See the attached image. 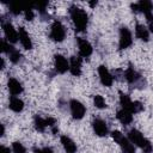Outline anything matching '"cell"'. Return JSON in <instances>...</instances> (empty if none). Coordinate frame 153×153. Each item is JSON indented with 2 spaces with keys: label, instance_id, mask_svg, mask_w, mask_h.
Wrapping results in <instances>:
<instances>
[{
  "label": "cell",
  "instance_id": "83f0119b",
  "mask_svg": "<svg viewBox=\"0 0 153 153\" xmlns=\"http://www.w3.org/2000/svg\"><path fill=\"white\" fill-rule=\"evenodd\" d=\"M12 152L13 153H26V148L24 147V145L19 141H14L12 142Z\"/></svg>",
  "mask_w": 153,
  "mask_h": 153
},
{
  "label": "cell",
  "instance_id": "d6a6232c",
  "mask_svg": "<svg viewBox=\"0 0 153 153\" xmlns=\"http://www.w3.org/2000/svg\"><path fill=\"white\" fill-rule=\"evenodd\" d=\"M0 127H1V133H0V136H4V135H5V126H4V124H0Z\"/></svg>",
  "mask_w": 153,
  "mask_h": 153
},
{
  "label": "cell",
  "instance_id": "ac0fdd59",
  "mask_svg": "<svg viewBox=\"0 0 153 153\" xmlns=\"http://www.w3.org/2000/svg\"><path fill=\"white\" fill-rule=\"evenodd\" d=\"M69 72L74 76L81 75V56H71L69 59Z\"/></svg>",
  "mask_w": 153,
  "mask_h": 153
},
{
  "label": "cell",
  "instance_id": "e575fe53",
  "mask_svg": "<svg viewBox=\"0 0 153 153\" xmlns=\"http://www.w3.org/2000/svg\"><path fill=\"white\" fill-rule=\"evenodd\" d=\"M1 69H5V59L4 57H1V67H0Z\"/></svg>",
  "mask_w": 153,
  "mask_h": 153
},
{
  "label": "cell",
  "instance_id": "9c48e42d",
  "mask_svg": "<svg viewBox=\"0 0 153 153\" xmlns=\"http://www.w3.org/2000/svg\"><path fill=\"white\" fill-rule=\"evenodd\" d=\"M133 44V35L127 26L120 27V38H118V49L124 50L128 49Z\"/></svg>",
  "mask_w": 153,
  "mask_h": 153
},
{
  "label": "cell",
  "instance_id": "8fae6325",
  "mask_svg": "<svg viewBox=\"0 0 153 153\" xmlns=\"http://www.w3.org/2000/svg\"><path fill=\"white\" fill-rule=\"evenodd\" d=\"M54 68L55 73L65 74L67 71H69V61L61 54L54 55Z\"/></svg>",
  "mask_w": 153,
  "mask_h": 153
},
{
  "label": "cell",
  "instance_id": "f1b7e54d",
  "mask_svg": "<svg viewBox=\"0 0 153 153\" xmlns=\"http://www.w3.org/2000/svg\"><path fill=\"white\" fill-rule=\"evenodd\" d=\"M145 17H146V22H147V29L149 30V32L153 33V12L145 14Z\"/></svg>",
  "mask_w": 153,
  "mask_h": 153
},
{
  "label": "cell",
  "instance_id": "1f68e13d",
  "mask_svg": "<svg viewBox=\"0 0 153 153\" xmlns=\"http://www.w3.org/2000/svg\"><path fill=\"white\" fill-rule=\"evenodd\" d=\"M33 153H44V151H43V148H33Z\"/></svg>",
  "mask_w": 153,
  "mask_h": 153
},
{
  "label": "cell",
  "instance_id": "7a4b0ae2",
  "mask_svg": "<svg viewBox=\"0 0 153 153\" xmlns=\"http://www.w3.org/2000/svg\"><path fill=\"white\" fill-rule=\"evenodd\" d=\"M128 139L131 141V143L134 146H137L143 153H152L153 152V145L151 143V141L147 137L143 136V134L140 130H137L135 128L130 129L128 131Z\"/></svg>",
  "mask_w": 153,
  "mask_h": 153
},
{
  "label": "cell",
  "instance_id": "ba28073f",
  "mask_svg": "<svg viewBox=\"0 0 153 153\" xmlns=\"http://www.w3.org/2000/svg\"><path fill=\"white\" fill-rule=\"evenodd\" d=\"M49 37L51 41L54 42H62L66 38V29L63 26V24L60 20H54L51 26H50V32H49Z\"/></svg>",
  "mask_w": 153,
  "mask_h": 153
},
{
  "label": "cell",
  "instance_id": "4316f807",
  "mask_svg": "<svg viewBox=\"0 0 153 153\" xmlns=\"http://www.w3.org/2000/svg\"><path fill=\"white\" fill-rule=\"evenodd\" d=\"M33 8H35V7H33V4H31V5H27L26 10L24 11V16H25V19H26L27 22H32L33 18H35Z\"/></svg>",
  "mask_w": 153,
  "mask_h": 153
},
{
  "label": "cell",
  "instance_id": "cb8c5ba5",
  "mask_svg": "<svg viewBox=\"0 0 153 153\" xmlns=\"http://www.w3.org/2000/svg\"><path fill=\"white\" fill-rule=\"evenodd\" d=\"M26 7H27V5H23V4H18V2H12V4L8 5V11L13 16H19L22 12H24L26 10Z\"/></svg>",
  "mask_w": 153,
  "mask_h": 153
},
{
  "label": "cell",
  "instance_id": "4dcf8cb0",
  "mask_svg": "<svg viewBox=\"0 0 153 153\" xmlns=\"http://www.w3.org/2000/svg\"><path fill=\"white\" fill-rule=\"evenodd\" d=\"M43 151H44V153H54V151L50 147H43Z\"/></svg>",
  "mask_w": 153,
  "mask_h": 153
},
{
  "label": "cell",
  "instance_id": "4fadbf2b",
  "mask_svg": "<svg viewBox=\"0 0 153 153\" xmlns=\"http://www.w3.org/2000/svg\"><path fill=\"white\" fill-rule=\"evenodd\" d=\"M98 75H99V80H100L103 86H105V87H111L112 86L114 75L110 73V71L106 68V66L100 65L98 67Z\"/></svg>",
  "mask_w": 153,
  "mask_h": 153
},
{
  "label": "cell",
  "instance_id": "6da1fadb",
  "mask_svg": "<svg viewBox=\"0 0 153 153\" xmlns=\"http://www.w3.org/2000/svg\"><path fill=\"white\" fill-rule=\"evenodd\" d=\"M68 12L74 25V30L76 32H84L88 25V14L86 13V11L76 5H71Z\"/></svg>",
  "mask_w": 153,
  "mask_h": 153
},
{
  "label": "cell",
  "instance_id": "d4e9b609",
  "mask_svg": "<svg viewBox=\"0 0 153 153\" xmlns=\"http://www.w3.org/2000/svg\"><path fill=\"white\" fill-rule=\"evenodd\" d=\"M33 7L38 11L39 16L44 19L47 17H49L48 12H47V7H48V2H37V4H33Z\"/></svg>",
  "mask_w": 153,
  "mask_h": 153
},
{
  "label": "cell",
  "instance_id": "2e32d148",
  "mask_svg": "<svg viewBox=\"0 0 153 153\" xmlns=\"http://www.w3.org/2000/svg\"><path fill=\"white\" fill-rule=\"evenodd\" d=\"M7 87H8V91L11 93V96H19L23 91H24V87H23V84L16 79V78H10L8 81H7Z\"/></svg>",
  "mask_w": 153,
  "mask_h": 153
},
{
  "label": "cell",
  "instance_id": "8992f818",
  "mask_svg": "<svg viewBox=\"0 0 153 153\" xmlns=\"http://www.w3.org/2000/svg\"><path fill=\"white\" fill-rule=\"evenodd\" d=\"M1 51H2L4 54H6V55L8 56V59H10V61H11L12 63H14V65L19 63V62L23 60L22 53H20L17 48H14L10 42H7L5 38L1 39Z\"/></svg>",
  "mask_w": 153,
  "mask_h": 153
},
{
  "label": "cell",
  "instance_id": "44dd1931",
  "mask_svg": "<svg viewBox=\"0 0 153 153\" xmlns=\"http://www.w3.org/2000/svg\"><path fill=\"white\" fill-rule=\"evenodd\" d=\"M116 118L123 124V126H128L133 122V114L124 110V109H120L116 112Z\"/></svg>",
  "mask_w": 153,
  "mask_h": 153
},
{
  "label": "cell",
  "instance_id": "d6986e66",
  "mask_svg": "<svg viewBox=\"0 0 153 153\" xmlns=\"http://www.w3.org/2000/svg\"><path fill=\"white\" fill-rule=\"evenodd\" d=\"M135 36L140 41L148 42L149 41V30L143 24L136 23V25H135Z\"/></svg>",
  "mask_w": 153,
  "mask_h": 153
},
{
  "label": "cell",
  "instance_id": "ffe728a7",
  "mask_svg": "<svg viewBox=\"0 0 153 153\" xmlns=\"http://www.w3.org/2000/svg\"><path fill=\"white\" fill-rule=\"evenodd\" d=\"M60 141H61V145H62L63 149L66 151V153H75L76 152V145L69 136L61 135Z\"/></svg>",
  "mask_w": 153,
  "mask_h": 153
},
{
  "label": "cell",
  "instance_id": "7402d4cb",
  "mask_svg": "<svg viewBox=\"0 0 153 153\" xmlns=\"http://www.w3.org/2000/svg\"><path fill=\"white\" fill-rule=\"evenodd\" d=\"M33 126H35V129L39 133H44L45 129L48 128V122H47V117H42L41 115H35L33 116Z\"/></svg>",
  "mask_w": 153,
  "mask_h": 153
},
{
  "label": "cell",
  "instance_id": "603a6c76",
  "mask_svg": "<svg viewBox=\"0 0 153 153\" xmlns=\"http://www.w3.org/2000/svg\"><path fill=\"white\" fill-rule=\"evenodd\" d=\"M8 108L13 112H22L23 109H24V102L20 98L12 96L10 98V102H8Z\"/></svg>",
  "mask_w": 153,
  "mask_h": 153
},
{
  "label": "cell",
  "instance_id": "30bf717a",
  "mask_svg": "<svg viewBox=\"0 0 153 153\" xmlns=\"http://www.w3.org/2000/svg\"><path fill=\"white\" fill-rule=\"evenodd\" d=\"M69 111H71V115L74 120H81L85 114H86V108L85 105L78 100V99H71L69 100Z\"/></svg>",
  "mask_w": 153,
  "mask_h": 153
},
{
  "label": "cell",
  "instance_id": "484cf974",
  "mask_svg": "<svg viewBox=\"0 0 153 153\" xmlns=\"http://www.w3.org/2000/svg\"><path fill=\"white\" fill-rule=\"evenodd\" d=\"M93 105L97 108V109H100V110H103V109H105L108 105H106V102H105V99H104V97L103 96H100V94H94L93 96Z\"/></svg>",
  "mask_w": 153,
  "mask_h": 153
},
{
  "label": "cell",
  "instance_id": "3957f363",
  "mask_svg": "<svg viewBox=\"0 0 153 153\" xmlns=\"http://www.w3.org/2000/svg\"><path fill=\"white\" fill-rule=\"evenodd\" d=\"M123 78L126 79V81L133 86L134 88H139L142 90L146 87L147 82L145 80V78L134 68V66L131 63H129V66L127 67V69L123 72Z\"/></svg>",
  "mask_w": 153,
  "mask_h": 153
},
{
  "label": "cell",
  "instance_id": "52a82bcc",
  "mask_svg": "<svg viewBox=\"0 0 153 153\" xmlns=\"http://www.w3.org/2000/svg\"><path fill=\"white\" fill-rule=\"evenodd\" d=\"M1 27L5 35V39L7 42H10L11 44H14L16 42L19 41V35H18V30L14 29V26L12 25V23L7 19L4 18V16H1Z\"/></svg>",
  "mask_w": 153,
  "mask_h": 153
},
{
  "label": "cell",
  "instance_id": "e0dca14e",
  "mask_svg": "<svg viewBox=\"0 0 153 153\" xmlns=\"http://www.w3.org/2000/svg\"><path fill=\"white\" fill-rule=\"evenodd\" d=\"M18 35H19V42H20L22 47L26 50H31L32 49V41L30 38V35L25 30V27L20 26L18 29Z\"/></svg>",
  "mask_w": 153,
  "mask_h": 153
},
{
  "label": "cell",
  "instance_id": "277c9868",
  "mask_svg": "<svg viewBox=\"0 0 153 153\" xmlns=\"http://www.w3.org/2000/svg\"><path fill=\"white\" fill-rule=\"evenodd\" d=\"M120 104L122 106V109L131 112L133 115L134 114H139L141 111H143L145 106L139 100H131L130 97L127 94V93H123L120 91Z\"/></svg>",
  "mask_w": 153,
  "mask_h": 153
},
{
  "label": "cell",
  "instance_id": "9a60e30c",
  "mask_svg": "<svg viewBox=\"0 0 153 153\" xmlns=\"http://www.w3.org/2000/svg\"><path fill=\"white\" fill-rule=\"evenodd\" d=\"M92 129H93V133L97 135V136H106L109 134V129H108V124L102 118H94L92 121Z\"/></svg>",
  "mask_w": 153,
  "mask_h": 153
},
{
  "label": "cell",
  "instance_id": "836d02e7",
  "mask_svg": "<svg viewBox=\"0 0 153 153\" xmlns=\"http://www.w3.org/2000/svg\"><path fill=\"white\" fill-rule=\"evenodd\" d=\"M97 4H98V1H96V0H94V1H90V2H88V5H90L91 7H94Z\"/></svg>",
  "mask_w": 153,
  "mask_h": 153
},
{
  "label": "cell",
  "instance_id": "f546056e",
  "mask_svg": "<svg viewBox=\"0 0 153 153\" xmlns=\"http://www.w3.org/2000/svg\"><path fill=\"white\" fill-rule=\"evenodd\" d=\"M0 153H13V152H12V149H10V147L1 145L0 146Z\"/></svg>",
  "mask_w": 153,
  "mask_h": 153
},
{
  "label": "cell",
  "instance_id": "5bb4252c",
  "mask_svg": "<svg viewBox=\"0 0 153 153\" xmlns=\"http://www.w3.org/2000/svg\"><path fill=\"white\" fill-rule=\"evenodd\" d=\"M76 44H78V48H79V56L81 57H90L93 53V48H92V44L82 38V37H76Z\"/></svg>",
  "mask_w": 153,
  "mask_h": 153
},
{
  "label": "cell",
  "instance_id": "7c38bea8",
  "mask_svg": "<svg viewBox=\"0 0 153 153\" xmlns=\"http://www.w3.org/2000/svg\"><path fill=\"white\" fill-rule=\"evenodd\" d=\"M130 8H131V11L134 13H137V12H141L143 14L152 13V11H153V2L148 1V0H140L139 2L130 4Z\"/></svg>",
  "mask_w": 153,
  "mask_h": 153
},
{
  "label": "cell",
  "instance_id": "5b68a950",
  "mask_svg": "<svg viewBox=\"0 0 153 153\" xmlns=\"http://www.w3.org/2000/svg\"><path fill=\"white\" fill-rule=\"evenodd\" d=\"M111 137L121 147L123 153H136L135 146L131 143V141L128 139V136H124L120 130L111 131Z\"/></svg>",
  "mask_w": 153,
  "mask_h": 153
}]
</instances>
